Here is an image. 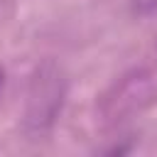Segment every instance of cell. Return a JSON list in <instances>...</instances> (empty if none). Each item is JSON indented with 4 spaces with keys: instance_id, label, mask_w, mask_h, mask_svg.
<instances>
[{
    "instance_id": "obj_1",
    "label": "cell",
    "mask_w": 157,
    "mask_h": 157,
    "mask_svg": "<svg viewBox=\"0 0 157 157\" xmlns=\"http://www.w3.org/2000/svg\"><path fill=\"white\" fill-rule=\"evenodd\" d=\"M69 93V78L59 61L44 59L34 66L27 93H25V110H22V132L29 140H44L66 103Z\"/></svg>"
},
{
    "instance_id": "obj_2",
    "label": "cell",
    "mask_w": 157,
    "mask_h": 157,
    "mask_svg": "<svg viewBox=\"0 0 157 157\" xmlns=\"http://www.w3.org/2000/svg\"><path fill=\"white\" fill-rule=\"evenodd\" d=\"M157 103V76L147 69L123 74L101 98L98 113L105 123H123Z\"/></svg>"
},
{
    "instance_id": "obj_3",
    "label": "cell",
    "mask_w": 157,
    "mask_h": 157,
    "mask_svg": "<svg viewBox=\"0 0 157 157\" xmlns=\"http://www.w3.org/2000/svg\"><path fill=\"white\" fill-rule=\"evenodd\" d=\"M132 10L140 17H150V15L157 12V0H135L132 2Z\"/></svg>"
},
{
    "instance_id": "obj_4",
    "label": "cell",
    "mask_w": 157,
    "mask_h": 157,
    "mask_svg": "<svg viewBox=\"0 0 157 157\" xmlns=\"http://www.w3.org/2000/svg\"><path fill=\"white\" fill-rule=\"evenodd\" d=\"M2 86H5V71L0 69V93H2Z\"/></svg>"
},
{
    "instance_id": "obj_5",
    "label": "cell",
    "mask_w": 157,
    "mask_h": 157,
    "mask_svg": "<svg viewBox=\"0 0 157 157\" xmlns=\"http://www.w3.org/2000/svg\"><path fill=\"white\" fill-rule=\"evenodd\" d=\"M155 49H157V37H155Z\"/></svg>"
}]
</instances>
